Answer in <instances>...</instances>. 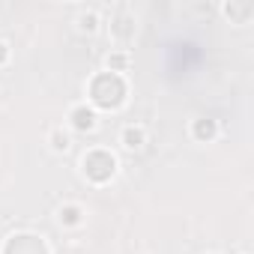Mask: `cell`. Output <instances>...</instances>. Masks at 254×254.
<instances>
[{"label": "cell", "instance_id": "1", "mask_svg": "<svg viewBox=\"0 0 254 254\" xmlns=\"http://www.w3.org/2000/svg\"><path fill=\"white\" fill-rule=\"evenodd\" d=\"M90 96H93V102L102 105V108H117V105L123 102V96H126V84H123L120 75L105 72V75H99V78L93 81Z\"/></svg>", "mask_w": 254, "mask_h": 254}, {"label": "cell", "instance_id": "2", "mask_svg": "<svg viewBox=\"0 0 254 254\" xmlns=\"http://www.w3.org/2000/svg\"><path fill=\"white\" fill-rule=\"evenodd\" d=\"M84 171H87L90 180L105 183V180L114 174V156H108V153H102V150L87 153V156H84Z\"/></svg>", "mask_w": 254, "mask_h": 254}, {"label": "cell", "instance_id": "3", "mask_svg": "<svg viewBox=\"0 0 254 254\" xmlns=\"http://www.w3.org/2000/svg\"><path fill=\"white\" fill-rule=\"evenodd\" d=\"M6 254H45V245L36 236H12L6 245Z\"/></svg>", "mask_w": 254, "mask_h": 254}, {"label": "cell", "instance_id": "4", "mask_svg": "<svg viewBox=\"0 0 254 254\" xmlns=\"http://www.w3.org/2000/svg\"><path fill=\"white\" fill-rule=\"evenodd\" d=\"M72 120H75V126L78 129H93V111H87V108H75L72 111Z\"/></svg>", "mask_w": 254, "mask_h": 254}, {"label": "cell", "instance_id": "5", "mask_svg": "<svg viewBox=\"0 0 254 254\" xmlns=\"http://www.w3.org/2000/svg\"><path fill=\"white\" fill-rule=\"evenodd\" d=\"M123 141H126V147H132V150H135V147H141L144 132H141V129H126V132H123Z\"/></svg>", "mask_w": 254, "mask_h": 254}, {"label": "cell", "instance_id": "6", "mask_svg": "<svg viewBox=\"0 0 254 254\" xmlns=\"http://www.w3.org/2000/svg\"><path fill=\"white\" fill-rule=\"evenodd\" d=\"M194 132H197V138H212V132H215V126L206 120V123H197L194 126Z\"/></svg>", "mask_w": 254, "mask_h": 254}, {"label": "cell", "instance_id": "7", "mask_svg": "<svg viewBox=\"0 0 254 254\" xmlns=\"http://www.w3.org/2000/svg\"><path fill=\"white\" fill-rule=\"evenodd\" d=\"M224 12H227V15H251V6H248V3H245V6L227 3V6H224Z\"/></svg>", "mask_w": 254, "mask_h": 254}, {"label": "cell", "instance_id": "8", "mask_svg": "<svg viewBox=\"0 0 254 254\" xmlns=\"http://www.w3.org/2000/svg\"><path fill=\"white\" fill-rule=\"evenodd\" d=\"M93 27H96V15H93V12L81 15V30H93Z\"/></svg>", "mask_w": 254, "mask_h": 254}, {"label": "cell", "instance_id": "9", "mask_svg": "<svg viewBox=\"0 0 254 254\" xmlns=\"http://www.w3.org/2000/svg\"><path fill=\"white\" fill-rule=\"evenodd\" d=\"M54 147H57V150H66V147H69V138H66V135H54Z\"/></svg>", "mask_w": 254, "mask_h": 254}, {"label": "cell", "instance_id": "10", "mask_svg": "<svg viewBox=\"0 0 254 254\" xmlns=\"http://www.w3.org/2000/svg\"><path fill=\"white\" fill-rule=\"evenodd\" d=\"M63 215H66V221H78V209H66ZM63 215H60V218H63Z\"/></svg>", "mask_w": 254, "mask_h": 254}, {"label": "cell", "instance_id": "11", "mask_svg": "<svg viewBox=\"0 0 254 254\" xmlns=\"http://www.w3.org/2000/svg\"><path fill=\"white\" fill-rule=\"evenodd\" d=\"M108 63H111V66H114V69H123V63H126V60H123V57H111V60H108Z\"/></svg>", "mask_w": 254, "mask_h": 254}, {"label": "cell", "instance_id": "12", "mask_svg": "<svg viewBox=\"0 0 254 254\" xmlns=\"http://www.w3.org/2000/svg\"><path fill=\"white\" fill-rule=\"evenodd\" d=\"M3 60H6V45L0 42V63H3Z\"/></svg>", "mask_w": 254, "mask_h": 254}]
</instances>
